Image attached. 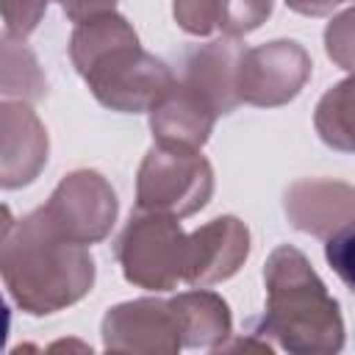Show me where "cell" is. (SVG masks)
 Masks as SVG:
<instances>
[{"mask_svg":"<svg viewBox=\"0 0 355 355\" xmlns=\"http://www.w3.org/2000/svg\"><path fill=\"white\" fill-rule=\"evenodd\" d=\"M216 111L183 80H175L169 92L150 108V130L158 144L200 150L214 130Z\"/></svg>","mask_w":355,"mask_h":355,"instance_id":"13","label":"cell"},{"mask_svg":"<svg viewBox=\"0 0 355 355\" xmlns=\"http://www.w3.org/2000/svg\"><path fill=\"white\" fill-rule=\"evenodd\" d=\"M172 14L180 31L191 36H211L219 31L222 0H175Z\"/></svg>","mask_w":355,"mask_h":355,"instance_id":"18","label":"cell"},{"mask_svg":"<svg viewBox=\"0 0 355 355\" xmlns=\"http://www.w3.org/2000/svg\"><path fill=\"white\" fill-rule=\"evenodd\" d=\"M275 0H222V36H244L266 22Z\"/></svg>","mask_w":355,"mask_h":355,"instance_id":"16","label":"cell"},{"mask_svg":"<svg viewBox=\"0 0 355 355\" xmlns=\"http://www.w3.org/2000/svg\"><path fill=\"white\" fill-rule=\"evenodd\" d=\"M69 58L97 103L119 114L150 111L175 83L172 69L141 50L133 25L116 11L75 25Z\"/></svg>","mask_w":355,"mask_h":355,"instance_id":"2","label":"cell"},{"mask_svg":"<svg viewBox=\"0 0 355 355\" xmlns=\"http://www.w3.org/2000/svg\"><path fill=\"white\" fill-rule=\"evenodd\" d=\"M266 313L252 336L294 355H333L344 347V319L311 261L291 244L272 250L263 266Z\"/></svg>","mask_w":355,"mask_h":355,"instance_id":"3","label":"cell"},{"mask_svg":"<svg viewBox=\"0 0 355 355\" xmlns=\"http://www.w3.org/2000/svg\"><path fill=\"white\" fill-rule=\"evenodd\" d=\"M186 247L189 236L178 216L136 208L116 239V261L128 283L147 291H172L186 275Z\"/></svg>","mask_w":355,"mask_h":355,"instance_id":"4","label":"cell"},{"mask_svg":"<svg viewBox=\"0 0 355 355\" xmlns=\"http://www.w3.org/2000/svg\"><path fill=\"white\" fill-rule=\"evenodd\" d=\"M172 308L183 330V347L216 352L233 333L230 308L216 291L208 288L183 291L172 297Z\"/></svg>","mask_w":355,"mask_h":355,"instance_id":"14","label":"cell"},{"mask_svg":"<svg viewBox=\"0 0 355 355\" xmlns=\"http://www.w3.org/2000/svg\"><path fill=\"white\" fill-rule=\"evenodd\" d=\"M47 3L50 0H3L6 36L25 39L28 33H33L47 11Z\"/></svg>","mask_w":355,"mask_h":355,"instance_id":"20","label":"cell"},{"mask_svg":"<svg viewBox=\"0 0 355 355\" xmlns=\"http://www.w3.org/2000/svg\"><path fill=\"white\" fill-rule=\"evenodd\" d=\"M47 164V130L25 100L0 108V183L19 189L36 180Z\"/></svg>","mask_w":355,"mask_h":355,"instance_id":"11","label":"cell"},{"mask_svg":"<svg viewBox=\"0 0 355 355\" xmlns=\"http://www.w3.org/2000/svg\"><path fill=\"white\" fill-rule=\"evenodd\" d=\"M214 194V169L194 147L153 144L136 175V208L178 219L197 214Z\"/></svg>","mask_w":355,"mask_h":355,"instance_id":"5","label":"cell"},{"mask_svg":"<svg viewBox=\"0 0 355 355\" xmlns=\"http://www.w3.org/2000/svg\"><path fill=\"white\" fill-rule=\"evenodd\" d=\"M103 347L108 352L172 355L183 347V330L172 300H130L103 316Z\"/></svg>","mask_w":355,"mask_h":355,"instance_id":"8","label":"cell"},{"mask_svg":"<svg viewBox=\"0 0 355 355\" xmlns=\"http://www.w3.org/2000/svg\"><path fill=\"white\" fill-rule=\"evenodd\" d=\"M61 11L67 14L69 22L80 25L86 19H94V17H103V14H111L116 0H58Z\"/></svg>","mask_w":355,"mask_h":355,"instance_id":"21","label":"cell"},{"mask_svg":"<svg viewBox=\"0 0 355 355\" xmlns=\"http://www.w3.org/2000/svg\"><path fill=\"white\" fill-rule=\"evenodd\" d=\"M311 55L294 39H275L244 50L239 64V97L258 108L291 103L311 78Z\"/></svg>","mask_w":355,"mask_h":355,"instance_id":"7","label":"cell"},{"mask_svg":"<svg viewBox=\"0 0 355 355\" xmlns=\"http://www.w3.org/2000/svg\"><path fill=\"white\" fill-rule=\"evenodd\" d=\"M0 272L11 300L31 316L64 311L94 286L92 252L64 239L39 208L19 222L6 214Z\"/></svg>","mask_w":355,"mask_h":355,"instance_id":"1","label":"cell"},{"mask_svg":"<svg viewBox=\"0 0 355 355\" xmlns=\"http://www.w3.org/2000/svg\"><path fill=\"white\" fill-rule=\"evenodd\" d=\"M250 255V230L236 216H216L189 233L186 275L183 283L191 288H208L233 277Z\"/></svg>","mask_w":355,"mask_h":355,"instance_id":"9","label":"cell"},{"mask_svg":"<svg viewBox=\"0 0 355 355\" xmlns=\"http://www.w3.org/2000/svg\"><path fill=\"white\" fill-rule=\"evenodd\" d=\"M244 50L247 47L239 42V36H222L186 55L180 80L189 89H194L216 111V116L236 111L241 103L239 64H241Z\"/></svg>","mask_w":355,"mask_h":355,"instance_id":"12","label":"cell"},{"mask_svg":"<svg viewBox=\"0 0 355 355\" xmlns=\"http://www.w3.org/2000/svg\"><path fill=\"white\" fill-rule=\"evenodd\" d=\"M288 222L316 239H330L355 222V186L330 178L294 180L283 194Z\"/></svg>","mask_w":355,"mask_h":355,"instance_id":"10","label":"cell"},{"mask_svg":"<svg viewBox=\"0 0 355 355\" xmlns=\"http://www.w3.org/2000/svg\"><path fill=\"white\" fill-rule=\"evenodd\" d=\"M324 50L330 61L355 75V6L333 17L324 28Z\"/></svg>","mask_w":355,"mask_h":355,"instance_id":"17","label":"cell"},{"mask_svg":"<svg viewBox=\"0 0 355 355\" xmlns=\"http://www.w3.org/2000/svg\"><path fill=\"white\" fill-rule=\"evenodd\" d=\"M116 194L111 183L94 169L69 172L39 208L42 216L75 244L103 241L116 222Z\"/></svg>","mask_w":355,"mask_h":355,"instance_id":"6","label":"cell"},{"mask_svg":"<svg viewBox=\"0 0 355 355\" xmlns=\"http://www.w3.org/2000/svg\"><path fill=\"white\" fill-rule=\"evenodd\" d=\"M324 258L344 286L355 291V222L324 239Z\"/></svg>","mask_w":355,"mask_h":355,"instance_id":"19","label":"cell"},{"mask_svg":"<svg viewBox=\"0 0 355 355\" xmlns=\"http://www.w3.org/2000/svg\"><path fill=\"white\" fill-rule=\"evenodd\" d=\"M313 128L327 147L355 153V75L322 94L313 111Z\"/></svg>","mask_w":355,"mask_h":355,"instance_id":"15","label":"cell"},{"mask_svg":"<svg viewBox=\"0 0 355 355\" xmlns=\"http://www.w3.org/2000/svg\"><path fill=\"white\" fill-rule=\"evenodd\" d=\"M347 0H286V6L302 17H324Z\"/></svg>","mask_w":355,"mask_h":355,"instance_id":"22","label":"cell"}]
</instances>
